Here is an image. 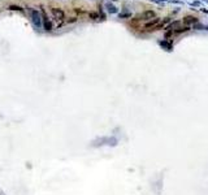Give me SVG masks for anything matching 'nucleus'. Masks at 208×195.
<instances>
[{
	"label": "nucleus",
	"mask_w": 208,
	"mask_h": 195,
	"mask_svg": "<svg viewBox=\"0 0 208 195\" xmlns=\"http://www.w3.org/2000/svg\"><path fill=\"white\" fill-rule=\"evenodd\" d=\"M152 18H155V12L153 11H146V12H143V13H141V14H138L137 17L134 18V21H148V20H152Z\"/></svg>",
	"instance_id": "f257e3e1"
},
{
	"label": "nucleus",
	"mask_w": 208,
	"mask_h": 195,
	"mask_svg": "<svg viewBox=\"0 0 208 195\" xmlns=\"http://www.w3.org/2000/svg\"><path fill=\"white\" fill-rule=\"evenodd\" d=\"M8 9L9 11H17V12H22V8L18 7V5H9L8 7Z\"/></svg>",
	"instance_id": "6e6552de"
},
{
	"label": "nucleus",
	"mask_w": 208,
	"mask_h": 195,
	"mask_svg": "<svg viewBox=\"0 0 208 195\" xmlns=\"http://www.w3.org/2000/svg\"><path fill=\"white\" fill-rule=\"evenodd\" d=\"M52 14L55 16V18L56 20H59V21H62L65 18V14H64V12H62L61 9H59V8H52Z\"/></svg>",
	"instance_id": "39448f33"
},
{
	"label": "nucleus",
	"mask_w": 208,
	"mask_h": 195,
	"mask_svg": "<svg viewBox=\"0 0 208 195\" xmlns=\"http://www.w3.org/2000/svg\"><path fill=\"white\" fill-rule=\"evenodd\" d=\"M31 21L37 29H39L42 26V23H43L42 22V16L38 11H31Z\"/></svg>",
	"instance_id": "f03ea898"
},
{
	"label": "nucleus",
	"mask_w": 208,
	"mask_h": 195,
	"mask_svg": "<svg viewBox=\"0 0 208 195\" xmlns=\"http://www.w3.org/2000/svg\"><path fill=\"white\" fill-rule=\"evenodd\" d=\"M42 22H43V28L46 29V30H52V23H51V21L48 20V17H47V14H46V12H43V14H42Z\"/></svg>",
	"instance_id": "20e7f679"
},
{
	"label": "nucleus",
	"mask_w": 208,
	"mask_h": 195,
	"mask_svg": "<svg viewBox=\"0 0 208 195\" xmlns=\"http://www.w3.org/2000/svg\"><path fill=\"white\" fill-rule=\"evenodd\" d=\"M90 17H91L92 20H96L99 16H98V13H95V12H91V13H90Z\"/></svg>",
	"instance_id": "1a4fd4ad"
},
{
	"label": "nucleus",
	"mask_w": 208,
	"mask_h": 195,
	"mask_svg": "<svg viewBox=\"0 0 208 195\" xmlns=\"http://www.w3.org/2000/svg\"><path fill=\"white\" fill-rule=\"evenodd\" d=\"M197 22H198V18L194 16H186V17H183V20H182V23H185L186 26L191 25V23H197Z\"/></svg>",
	"instance_id": "423d86ee"
},
{
	"label": "nucleus",
	"mask_w": 208,
	"mask_h": 195,
	"mask_svg": "<svg viewBox=\"0 0 208 195\" xmlns=\"http://www.w3.org/2000/svg\"><path fill=\"white\" fill-rule=\"evenodd\" d=\"M159 22H160V18H158V17H155V18H152L150 22H147L146 25L143 26L144 30H155L156 26L159 25Z\"/></svg>",
	"instance_id": "7ed1b4c3"
},
{
	"label": "nucleus",
	"mask_w": 208,
	"mask_h": 195,
	"mask_svg": "<svg viewBox=\"0 0 208 195\" xmlns=\"http://www.w3.org/2000/svg\"><path fill=\"white\" fill-rule=\"evenodd\" d=\"M169 21H170V18H164V20H160V22H159V25L156 26V29L155 30H160V29H164V28H167V25L169 23Z\"/></svg>",
	"instance_id": "0eeeda50"
}]
</instances>
